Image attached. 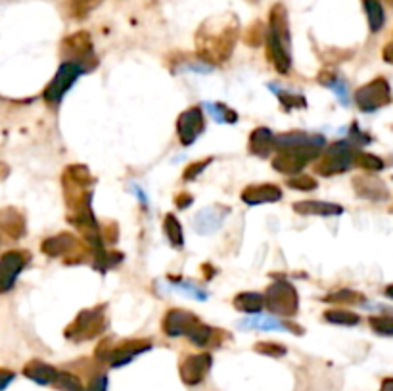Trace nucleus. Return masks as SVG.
Here are the masks:
<instances>
[{
    "mask_svg": "<svg viewBox=\"0 0 393 391\" xmlns=\"http://www.w3.org/2000/svg\"><path fill=\"white\" fill-rule=\"evenodd\" d=\"M238 40V21L234 16H223L206 21L196 33V50L209 64H225Z\"/></svg>",
    "mask_w": 393,
    "mask_h": 391,
    "instance_id": "f257e3e1",
    "label": "nucleus"
},
{
    "mask_svg": "<svg viewBox=\"0 0 393 391\" xmlns=\"http://www.w3.org/2000/svg\"><path fill=\"white\" fill-rule=\"evenodd\" d=\"M106 328H108L106 305H98L81 311L77 319L65 328V338L73 341H89L106 332Z\"/></svg>",
    "mask_w": 393,
    "mask_h": 391,
    "instance_id": "f03ea898",
    "label": "nucleus"
},
{
    "mask_svg": "<svg viewBox=\"0 0 393 391\" xmlns=\"http://www.w3.org/2000/svg\"><path fill=\"white\" fill-rule=\"evenodd\" d=\"M321 148H323L321 144H305V146L277 150V154L272 158V167L282 175H297L307 163L321 158L323 154Z\"/></svg>",
    "mask_w": 393,
    "mask_h": 391,
    "instance_id": "7ed1b4c3",
    "label": "nucleus"
},
{
    "mask_svg": "<svg viewBox=\"0 0 393 391\" xmlns=\"http://www.w3.org/2000/svg\"><path fill=\"white\" fill-rule=\"evenodd\" d=\"M357 150L349 142H336L328 150H324L321 158L315 161V171L321 177H334V175L345 173L355 163Z\"/></svg>",
    "mask_w": 393,
    "mask_h": 391,
    "instance_id": "20e7f679",
    "label": "nucleus"
},
{
    "mask_svg": "<svg viewBox=\"0 0 393 391\" xmlns=\"http://www.w3.org/2000/svg\"><path fill=\"white\" fill-rule=\"evenodd\" d=\"M265 305L272 314L290 319L297 313L299 307V297H297L296 288L286 280H277L271 284L267 292H265Z\"/></svg>",
    "mask_w": 393,
    "mask_h": 391,
    "instance_id": "39448f33",
    "label": "nucleus"
},
{
    "mask_svg": "<svg viewBox=\"0 0 393 391\" xmlns=\"http://www.w3.org/2000/svg\"><path fill=\"white\" fill-rule=\"evenodd\" d=\"M389 100H392V90L386 79L382 77H376L355 92V102L362 111H374L389 104Z\"/></svg>",
    "mask_w": 393,
    "mask_h": 391,
    "instance_id": "423d86ee",
    "label": "nucleus"
},
{
    "mask_svg": "<svg viewBox=\"0 0 393 391\" xmlns=\"http://www.w3.org/2000/svg\"><path fill=\"white\" fill-rule=\"evenodd\" d=\"M81 73H83V67L75 62H64L60 65L58 73L54 75L50 84L45 89V94H43L46 102L58 104L64 98L65 92L71 89V84L77 81Z\"/></svg>",
    "mask_w": 393,
    "mask_h": 391,
    "instance_id": "0eeeda50",
    "label": "nucleus"
},
{
    "mask_svg": "<svg viewBox=\"0 0 393 391\" xmlns=\"http://www.w3.org/2000/svg\"><path fill=\"white\" fill-rule=\"evenodd\" d=\"M64 52L70 62H75L83 67V71L92 70L96 65V58L92 52V39L89 33H75L64 40Z\"/></svg>",
    "mask_w": 393,
    "mask_h": 391,
    "instance_id": "6e6552de",
    "label": "nucleus"
},
{
    "mask_svg": "<svg viewBox=\"0 0 393 391\" xmlns=\"http://www.w3.org/2000/svg\"><path fill=\"white\" fill-rule=\"evenodd\" d=\"M206 128V119H204V111L198 106L188 108L182 111L177 121V133H179V141L184 146H190L196 142V138L201 135V131Z\"/></svg>",
    "mask_w": 393,
    "mask_h": 391,
    "instance_id": "1a4fd4ad",
    "label": "nucleus"
},
{
    "mask_svg": "<svg viewBox=\"0 0 393 391\" xmlns=\"http://www.w3.org/2000/svg\"><path fill=\"white\" fill-rule=\"evenodd\" d=\"M213 365V357L209 353H198V355H188L181 363V380L187 385L201 384L209 374Z\"/></svg>",
    "mask_w": 393,
    "mask_h": 391,
    "instance_id": "9d476101",
    "label": "nucleus"
},
{
    "mask_svg": "<svg viewBox=\"0 0 393 391\" xmlns=\"http://www.w3.org/2000/svg\"><path fill=\"white\" fill-rule=\"evenodd\" d=\"M200 324V319L190 311L184 309H171L163 316V332L171 336V338H179V336H190L194 328Z\"/></svg>",
    "mask_w": 393,
    "mask_h": 391,
    "instance_id": "9b49d317",
    "label": "nucleus"
},
{
    "mask_svg": "<svg viewBox=\"0 0 393 391\" xmlns=\"http://www.w3.org/2000/svg\"><path fill=\"white\" fill-rule=\"evenodd\" d=\"M288 45H290V40L284 39V37L269 29V33H267V56H269V62L275 65V70L280 75L290 73L292 58L290 52H288Z\"/></svg>",
    "mask_w": 393,
    "mask_h": 391,
    "instance_id": "f8f14e48",
    "label": "nucleus"
},
{
    "mask_svg": "<svg viewBox=\"0 0 393 391\" xmlns=\"http://www.w3.org/2000/svg\"><path fill=\"white\" fill-rule=\"evenodd\" d=\"M27 261H29V255L23 251H10L0 259V292H8L13 288Z\"/></svg>",
    "mask_w": 393,
    "mask_h": 391,
    "instance_id": "ddd939ff",
    "label": "nucleus"
},
{
    "mask_svg": "<svg viewBox=\"0 0 393 391\" xmlns=\"http://www.w3.org/2000/svg\"><path fill=\"white\" fill-rule=\"evenodd\" d=\"M152 349V341L150 340H125L121 343H117V346L111 347L110 355H108V359L106 363L110 366H123L131 363V360L138 357L140 353H146Z\"/></svg>",
    "mask_w": 393,
    "mask_h": 391,
    "instance_id": "4468645a",
    "label": "nucleus"
},
{
    "mask_svg": "<svg viewBox=\"0 0 393 391\" xmlns=\"http://www.w3.org/2000/svg\"><path fill=\"white\" fill-rule=\"evenodd\" d=\"M43 251L50 257L73 255V251L75 253H91V250L84 248L77 238L70 234V232H64V234H58V236L45 240L43 242Z\"/></svg>",
    "mask_w": 393,
    "mask_h": 391,
    "instance_id": "2eb2a0df",
    "label": "nucleus"
},
{
    "mask_svg": "<svg viewBox=\"0 0 393 391\" xmlns=\"http://www.w3.org/2000/svg\"><path fill=\"white\" fill-rule=\"evenodd\" d=\"M282 198V190L275 185H252L242 190V199L250 206L272 204Z\"/></svg>",
    "mask_w": 393,
    "mask_h": 391,
    "instance_id": "dca6fc26",
    "label": "nucleus"
},
{
    "mask_svg": "<svg viewBox=\"0 0 393 391\" xmlns=\"http://www.w3.org/2000/svg\"><path fill=\"white\" fill-rule=\"evenodd\" d=\"M294 211L299 215H321V217H330V215H340L343 211L342 206L338 204H328V202H316V199H307V202H296Z\"/></svg>",
    "mask_w": 393,
    "mask_h": 391,
    "instance_id": "f3484780",
    "label": "nucleus"
},
{
    "mask_svg": "<svg viewBox=\"0 0 393 391\" xmlns=\"http://www.w3.org/2000/svg\"><path fill=\"white\" fill-rule=\"evenodd\" d=\"M250 152L259 158H269L275 150V135L267 127L255 128L250 136Z\"/></svg>",
    "mask_w": 393,
    "mask_h": 391,
    "instance_id": "a211bd4d",
    "label": "nucleus"
},
{
    "mask_svg": "<svg viewBox=\"0 0 393 391\" xmlns=\"http://www.w3.org/2000/svg\"><path fill=\"white\" fill-rule=\"evenodd\" d=\"M355 192L359 194L361 198L368 199H386L387 188L382 185V180L374 179V177H357L353 180Z\"/></svg>",
    "mask_w": 393,
    "mask_h": 391,
    "instance_id": "6ab92c4d",
    "label": "nucleus"
},
{
    "mask_svg": "<svg viewBox=\"0 0 393 391\" xmlns=\"http://www.w3.org/2000/svg\"><path fill=\"white\" fill-rule=\"evenodd\" d=\"M26 376L31 378L33 382H37L40 385L56 384L60 372L54 368V366L46 365V363H40V360H33L26 366Z\"/></svg>",
    "mask_w": 393,
    "mask_h": 391,
    "instance_id": "aec40b11",
    "label": "nucleus"
},
{
    "mask_svg": "<svg viewBox=\"0 0 393 391\" xmlns=\"http://www.w3.org/2000/svg\"><path fill=\"white\" fill-rule=\"evenodd\" d=\"M94 180H92L91 171L84 165H70L64 171L62 177V185L64 186H79V188H89Z\"/></svg>",
    "mask_w": 393,
    "mask_h": 391,
    "instance_id": "412c9836",
    "label": "nucleus"
},
{
    "mask_svg": "<svg viewBox=\"0 0 393 391\" xmlns=\"http://www.w3.org/2000/svg\"><path fill=\"white\" fill-rule=\"evenodd\" d=\"M234 307L242 313H259L265 305V295L258 292H242L234 297Z\"/></svg>",
    "mask_w": 393,
    "mask_h": 391,
    "instance_id": "4be33fe9",
    "label": "nucleus"
},
{
    "mask_svg": "<svg viewBox=\"0 0 393 391\" xmlns=\"http://www.w3.org/2000/svg\"><path fill=\"white\" fill-rule=\"evenodd\" d=\"M362 6H365V12H367L370 31H380L382 27H384V21H386L380 0H362Z\"/></svg>",
    "mask_w": 393,
    "mask_h": 391,
    "instance_id": "5701e85b",
    "label": "nucleus"
},
{
    "mask_svg": "<svg viewBox=\"0 0 393 391\" xmlns=\"http://www.w3.org/2000/svg\"><path fill=\"white\" fill-rule=\"evenodd\" d=\"M324 302L334 303V305H361V303H365V295L355 292V290L342 288L326 295Z\"/></svg>",
    "mask_w": 393,
    "mask_h": 391,
    "instance_id": "b1692460",
    "label": "nucleus"
},
{
    "mask_svg": "<svg viewBox=\"0 0 393 391\" xmlns=\"http://www.w3.org/2000/svg\"><path fill=\"white\" fill-rule=\"evenodd\" d=\"M163 231L167 234L169 242L175 248H181L184 244V234H182V226L179 223V219L175 217L173 213H169L167 217L163 219Z\"/></svg>",
    "mask_w": 393,
    "mask_h": 391,
    "instance_id": "393cba45",
    "label": "nucleus"
},
{
    "mask_svg": "<svg viewBox=\"0 0 393 391\" xmlns=\"http://www.w3.org/2000/svg\"><path fill=\"white\" fill-rule=\"evenodd\" d=\"M123 259L121 253H117V251H94V257H92V265H94V269H98L100 272H106L111 267H116L119 261Z\"/></svg>",
    "mask_w": 393,
    "mask_h": 391,
    "instance_id": "a878e982",
    "label": "nucleus"
},
{
    "mask_svg": "<svg viewBox=\"0 0 393 391\" xmlns=\"http://www.w3.org/2000/svg\"><path fill=\"white\" fill-rule=\"evenodd\" d=\"M217 330H213L211 326H207L204 322H200L198 326L194 328V332L188 336V340L192 341L194 346L198 347H207L211 346L213 341H215V336H217Z\"/></svg>",
    "mask_w": 393,
    "mask_h": 391,
    "instance_id": "bb28decb",
    "label": "nucleus"
},
{
    "mask_svg": "<svg viewBox=\"0 0 393 391\" xmlns=\"http://www.w3.org/2000/svg\"><path fill=\"white\" fill-rule=\"evenodd\" d=\"M324 319L332 324H342V326H355L359 324V314L351 313V311H345V309H330L324 313Z\"/></svg>",
    "mask_w": 393,
    "mask_h": 391,
    "instance_id": "cd10ccee",
    "label": "nucleus"
},
{
    "mask_svg": "<svg viewBox=\"0 0 393 391\" xmlns=\"http://www.w3.org/2000/svg\"><path fill=\"white\" fill-rule=\"evenodd\" d=\"M355 165L362 167L367 171H380V169H384V161L380 158H376V155L367 154V152H359L357 158H355Z\"/></svg>",
    "mask_w": 393,
    "mask_h": 391,
    "instance_id": "c85d7f7f",
    "label": "nucleus"
},
{
    "mask_svg": "<svg viewBox=\"0 0 393 391\" xmlns=\"http://www.w3.org/2000/svg\"><path fill=\"white\" fill-rule=\"evenodd\" d=\"M272 92H277V97L280 98V104H282L286 109H294V108H305L307 102H305V98L299 97V94H290V92H282V90H278L277 87H272Z\"/></svg>",
    "mask_w": 393,
    "mask_h": 391,
    "instance_id": "c756f323",
    "label": "nucleus"
},
{
    "mask_svg": "<svg viewBox=\"0 0 393 391\" xmlns=\"http://www.w3.org/2000/svg\"><path fill=\"white\" fill-rule=\"evenodd\" d=\"M286 185L294 188V190H299V192H311V190H315L316 180L313 177H307V175H297V177H292V179L286 180Z\"/></svg>",
    "mask_w": 393,
    "mask_h": 391,
    "instance_id": "7c9ffc66",
    "label": "nucleus"
},
{
    "mask_svg": "<svg viewBox=\"0 0 393 391\" xmlns=\"http://www.w3.org/2000/svg\"><path fill=\"white\" fill-rule=\"evenodd\" d=\"M368 324L380 336H393V316H370Z\"/></svg>",
    "mask_w": 393,
    "mask_h": 391,
    "instance_id": "2f4dec72",
    "label": "nucleus"
},
{
    "mask_svg": "<svg viewBox=\"0 0 393 391\" xmlns=\"http://www.w3.org/2000/svg\"><path fill=\"white\" fill-rule=\"evenodd\" d=\"M56 385H58L60 391H84V387L81 385L77 376H73L70 372H60L58 380H56Z\"/></svg>",
    "mask_w": 393,
    "mask_h": 391,
    "instance_id": "473e14b6",
    "label": "nucleus"
},
{
    "mask_svg": "<svg viewBox=\"0 0 393 391\" xmlns=\"http://www.w3.org/2000/svg\"><path fill=\"white\" fill-rule=\"evenodd\" d=\"M267 29L263 27V23H253L250 27V31L245 33V43L250 46H259L267 43Z\"/></svg>",
    "mask_w": 393,
    "mask_h": 391,
    "instance_id": "72a5a7b5",
    "label": "nucleus"
},
{
    "mask_svg": "<svg viewBox=\"0 0 393 391\" xmlns=\"http://www.w3.org/2000/svg\"><path fill=\"white\" fill-rule=\"evenodd\" d=\"M255 351L263 353V355H269V357H284L286 355V347L282 343H277V341H259L255 343Z\"/></svg>",
    "mask_w": 393,
    "mask_h": 391,
    "instance_id": "f704fd0d",
    "label": "nucleus"
},
{
    "mask_svg": "<svg viewBox=\"0 0 393 391\" xmlns=\"http://www.w3.org/2000/svg\"><path fill=\"white\" fill-rule=\"evenodd\" d=\"M209 109H211L213 117H215L217 121L236 123V119H238L236 111H232L231 108H226L223 104H209Z\"/></svg>",
    "mask_w": 393,
    "mask_h": 391,
    "instance_id": "c9c22d12",
    "label": "nucleus"
},
{
    "mask_svg": "<svg viewBox=\"0 0 393 391\" xmlns=\"http://www.w3.org/2000/svg\"><path fill=\"white\" fill-rule=\"evenodd\" d=\"M211 161H213V158H206V160L194 161V163H190V165L187 167V171H184V175H182V177H184V180H194V179H196V177H198V175H200L201 171H204V169H206V167L209 165V163H211Z\"/></svg>",
    "mask_w": 393,
    "mask_h": 391,
    "instance_id": "e433bc0d",
    "label": "nucleus"
},
{
    "mask_svg": "<svg viewBox=\"0 0 393 391\" xmlns=\"http://www.w3.org/2000/svg\"><path fill=\"white\" fill-rule=\"evenodd\" d=\"M87 391H108V376H106V374H96V376H92Z\"/></svg>",
    "mask_w": 393,
    "mask_h": 391,
    "instance_id": "4c0bfd02",
    "label": "nucleus"
},
{
    "mask_svg": "<svg viewBox=\"0 0 393 391\" xmlns=\"http://www.w3.org/2000/svg\"><path fill=\"white\" fill-rule=\"evenodd\" d=\"M192 204V196L190 194H177V198H175V206L179 207V209H187Z\"/></svg>",
    "mask_w": 393,
    "mask_h": 391,
    "instance_id": "58836bf2",
    "label": "nucleus"
},
{
    "mask_svg": "<svg viewBox=\"0 0 393 391\" xmlns=\"http://www.w3.org/2000/svg\"><path fill=\"white\" fill-rule=\"evenodd\" d=\"M351 141H353L355 144L362 146V144H368V142H370V138H368V136H362V133L359 131V127H357V125H353V128H351Z\"/></svg>",
    "mask_w": 393,
    "mask_h": 391,
    "instance_id": "ea45409f",
    "label": "nucleus"
},
{
    "mask_svg": "<svg viewBox=\"0 0 393 391\" xmlns=\"http://www.w3.org/2000/svg\"><path fill=\"white\" fill-rule=\"evenodd\" d=\"M117 240V226L110 225L106 226V232H104V242H108V244H116Z\"/></svg>",
    "mask_w": 393,
    "mask_h": 391,
    "instance_id": "a19ab883",
    "label": "nucleus"
},
{
    "mask_svg": "<svg viewBox=\"0 0 393 391\" xmlns=\"http://www.w3.org/2000/svg\"><path fill=\"white\" fill-rule=\"evenodd\" d=\"M13 380V374L10 370H0V391L4 390L10 382Z\"/></svg>",
    "mask_w": 393,
    "mask_h": 391,
    "instance_id": "79ce46f5",
    "label": "nucleus"
},
{
    "mask_svg": "<svg viewBox=\"0 0 393 391\" xmlns=\"http://www.w3.org/2000/svg\"><path fill=\"white\" fill-rule=\"evenodd\" d=\"M384 58H386V62L393 64V43L386 46V50H384Z\"/></svg>",
    "mask_w": 393,
    "mask_h": 391,
    "instance_id": "37998d69",
    "label": "nucleus"
},
{
    "mask_svg": "<svg viewBox=\"0 0 393 391\" xmlns=\"http://www.w3.org/2000/svg\"><path fill=\"white\" fill-rule=\"evenodd\" d=\"M380 391H393V380H386V382L382 384Z\"/></svg>",
    "mask_w": 393,
    "mask_h": 391,
    "instance_id": "c03bdc74",
    "label": "nucleus"
},
{
    "mask_svg": "<svg viewBox=\"0 0 393 391\" xmlns=\"http://www.w3.org/2000/svg\"><path fill=\"white\" fill-rule=\"evenodd\" d=\"M386 295H387V297H389V299H393V284H392V286H387V288H386Z\"/></svg>",
    "mask_w": 393,
    "mask_h": 391,
    "instance_id": "a18cd8bd",
    "label": "nucleus"
},
{
    "mask_svg": "<svg viewBox=\"0 0 393 391\" xmlns=\"http://www.w3.org/2000/svg\"><path fill=\"white\" fill-rule=\"evenodd\" d=\"M389 2H392V4H393V0H389Z\"/></svg>",
    "mask_w": 393,
    "mask_h": 391,
    "instance_id": "49530a36",
    "label": "nucleus"
}]
</instances>
